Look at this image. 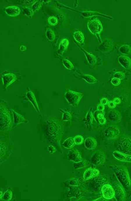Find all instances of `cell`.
Instances as JSON below:
<instances>
[{
  "label": "cell",
  "instance_id": "obj_1",
  "mask_svg": "<svg viewBox=\"0 0 131 201\" xmlns=\"http://www.w3.org/2000/svg\"><path fill=\"white\" fill-rule=\"evenodd\" d=\"M109 168L114 172L119 183L123 188L126 189L131 187V181L128 169L124 166L110 165Z\"/></svg>",
  "mask_w": 131,
  "mask_h": 201
},
{
  "label": "cell",
  "instance_id": "obj_2",
  "mask_svg": "<svg viewBox=\"0 0 131 201\" xmlns=\"http://www.w3.org/2000/svg\"><path fill=\"white\" fill-rule=\"evenodd\" d=\"M84 96V95L68 89L66 92L64 97L69 104L73 107L78 106L80 100Z\"/></svg>",
  "mask_w": 131,
  "mask_h": 201
},
{
  "label": "cell",
  "instance_id": "obj_3",
  "mask_svg": "<svg viewBox=\"0 0 131 201\" xmlns=\"http://www.w3.org/2000/svg\"><path fill=\"white\" fill-rule=\"evenodd\" d=\"M117 147L121 152L126 154H131V139L127 136H122L118 142Z\"/></svg>",
  "mask_w": 131,
  "mask_h": 201
},
{
  "label": "cell",
  "instance_id": "obj_4",
  "mask_svg": "<svg viewBox=\"0 0 131 201\" xmlns=\"http://www.w3.org/2000/svg\"><path fill=\"white\" fill-rule=\"evenodd\" d=\"M106 157L103 151L98 150L94 152L92 155L91 162L94 165L101 166L105 162Z\"/></svg>",
  "mask_w": 131,
  "mask_h": 201
},
{
  "label": "cell",
  "instance_id": "obj_5",
  "mask_svg": "<svg viewBox=\"0 0 131 201\" xmlns=\"http://www.w3.org/2000/svg\"><path fill=\"white\" fill-rule=\"evenodd\" d=\"M87 27L91 32L95 35H98L103 30V26L100 21L94 19L88 21Z\"/></svg>",
  "mask_w": 131,
  "mask_h": 201
},
{
  "label": "cell",
  "instance_id": "obj_6",
  "mask_svg": "<svg viewBox=\"0 0 131 201\" xmlns=\"http://www.w3.org/2000/svg\"><path fill=\"white\" fill-rule=\"evenodd\" d=\"M102 197L105 200H111L115 197V191L113 187L109 184H105L101 189Z\"/></svg>",
  "mask_w": 131,
  "mask_h": 201
},
{
  "label": "cell",
  "instance_id": "obj_7",
  "mask_svg": "<svg viewBox=\"0 0 131 201\" xmlns=\"http://www.w3.org/2000/svg\"><path fill=\"white\" fill-rule=\"evenodd\" d=\"M120 133L119 129L115 126H109L103 131L104 136L108 140L116 139L119 136Z\"/></svg>",
  "mask_w": 131,
  "mask_h": 201
},
{
  "label": "cell",
  "instance_id": "obj_8",
  "mask_svg": "<svg viewBox=\"0 0 131 201\" xmlns=\"http://www.w3.org/2000/svg\"><path fill=\"white\" fill-rule=\"evenodd\" d=\"M11 119L10 114L5 108H1V126L2 127L9 128L11 125ZM1 127V128H2Z\"/></svg>",
  "mask_w": 131,
  "mask_h": 201
},
{
  "label": "cell",
  "instance_id": "obj_9",
  "mask_svg": "<svg viewBox=\"0 0 131 201\" xmlns=\"http://www.w3.org/2000/svg\"><path fill=\"white\" fill-rule=\"evenodd\" d=\"M121 184L115 182L113 184L115 191V197L117 201H123L125 199V193Z\"/></svg>",
  "mask_w": 131,
  "mask_h": 201
},
{
  "label": "cell",
  "instance_id": "obj_10",
  "mask_svg": "<svg viewBox=\"0 0 131 201\" xmlns=\"http://www.w3.org/2000/svg\"><path fill=\"white\" fill-rule=\"evenodd\" d=\"M67 156L68 160L75 163L79 162L83 159L81 153L75 148L70 150Z\"/></svg>",
  "mask_w": 131,
  "mask_h": 201
},
{
  "label": "cell",
  "instance_id": "obj_11",
  "mask_svg": "<svg viewBox=\"0 0 131 201\" xmlns=\"http://www.w3.org/2000/svg\"><path fill=\"white\" fill-rule=\"evenodd\" d=\"M2 81L5 88H6L16 80L17 77L13 73L5 74L2 76Z\"/></svg>",
  "mask_w": 131,
  "mask_h": 201
},
{
  "label": "cell",
  "instance_id": "obj_12",
  "mask_svg": "<svg viewBox=\"0 0 131 201\" xmlns=\"http://www.w3.org/2000/svg\"><path fill=\"white\" fill-rule=\"evenodd\" d=\"M81 14L84 17L88 18L94 16H100L103 17L105 18H107L110 20H113L114 18L111 16L107 15L96 11H85L81 12H80Z\"/></svg>",
  "mask_w": 131,
  "mask_h": 201
},
{
  "label": "cell",
  "instance_id": "obj_13",
  "mask_svg": "<svg viewBox=\"0 0 131 201\" xmlns=\"http://www.w3.org/2000/svg\"><path fill=\"white\" fill-rule=\"evenodd\" d=\"M113 47L112 41L109 39H106L101 43L99 49L103 52H107L111 51Z\"/></svg>",
  "mask_w": 131,
  "mask_h": 201
},
{
  "label": "cell",
  "instance_id": "obj_14",
  "mask_svg": "<svg viewBox=\"0 0 131 201\" xmlns=\"http://www.w3.org/2000/svg\"><path fill=\"white\" fill-rule=\"evenodd\" d=\"M85 146L88 150H94L98 145L96 140L93 137H88L86 138L84 142Z\"/></svg>",
  "mask_w": 131,
  "mask_h": 201
},
{
  "label": "cell",
  "instance_id": "obj_15",
  "mask_svg": "<svg viewBox=\"0 0 131 201\" xmlns=\"http://www.w3.org/2000/svg\"><path fill=\"white\" fill-rule=\"evenodd\" d=\"M107 117L110 121L115 122H119L121 120V116L120 113L115 110L109 111L107 114Z\"/></svg>",
  "mask_w": 131,
  "mask_h": 201
},
{
  "label": "cell",
  "instance_id": "obj_16",
  "mask_svg": "<svg viewBox=\"0 0 131 201\" xmlns=\"http://www.w3.org/2000/svg\"><path fill=\"white\" fill-rule=\"evenodd\" d=\"M5 12L10 16L15 17L19 15L20 12V8L15 6H10L6 8Z\"/></svg>",
  "mask_w": 131,
  "mask_h": 201
},
{
  "label": "cell",
  "instance_id": "obj_17",
  "mask_svg": "<svg viewBox=\"0 0 131 201\" xmlns=\"http://www.w3.org/2000/svg\"><path fill=\"white\" fill-rule=\"evenodd\" d=\"M118 61L122 67L126 69L131 68V60L128 57L120 56L118 58Z\"/></svg>",
  "mask_w": 131,
  "mask_h": 201
},
{
  "label": "cell",
  "instance_id": "obj_18",
  "mask_svg": "<svg viewBox=\"0 0 131 201\" xmlns=\"http://www.w3.org/2000/svg\"><path fill=\"white\" fill-rule=\"evenodd\" d=\"M81 50L84 54L86 60L89 64L94 65L96 64L97 60L96 57L93 54H91L85 51L82 48H81Z\"/></svg>",
  "mask_w": 131,
  "mask_h": 201
},
{
  "label": "cell",
  "instance_id": "obj_19",
  "mask_svg": "<svg viewBox=\"0 0 131 201\" xmlns=\"http://www.w3.org/2000/svg\"><path fill=\"white\" fill-rule=\"evenodd\" d=\"M69 44V41L67 39H62L59 44V53L62 54L68 48Z\"/></svg>",
  "mask_w": 131,
  "mask_h": 201
},
{
  "label": "cell",
  "instance_id": "obj_20",
  "mask_svg": "<svg viewBox=\"0 0 131 201\" xmlns=\"http://www.w3.org/2000/svg\"><path fill=\"white\" fill-rule=\"evenodd\" d=\"M27 96L31 103H32L34 107H35L36 111L39 112V108L38 103L36 102L35 96L33 92L31 91L29 92L27 94Z\"/></svg>",
  "mask_w": 131,
  "mask_h": 201
},
{
  "label": "cell",
  "instance_id": "obj_21",
  "mask_svg": "<svg viewBox=\"0 0 131 201\" xmlns=\"http://www.w3.org/2000/svg\"><path fill=\"white\" fill-rule=\"evenodd\" d=\"M75 145L74 138L70 137L66 140L62 144L63 146L67 149H70L75 146Z\"/></svg>",
  "mask_w": 131,
  "mask_h": 201
},
{
  "label": "cell",
  "instance_id": "obj_22",
  "mask_svg": "<svg viewBox=\"0 0 131 201\" xmlns=\"http://www.w3.org/2000/svg\"><path fill=\"white\" fill-rule=\"evenodd\" d=\"M73 37L76 41L80 44L84 43L85 40V37L82 32L80 31L75 32L73 34Z\"/></svg>",
  "mask_w": 131,
  "mask_h": 201
},
{
  "label": "cell",
  "instance_id": "obj_23",
  "mask_svg": "<svg viewBox=\"0 0 131 201\" xmlns=\"http://www.w3.org/2000/svg\"><path fill=\"white\" fill-rule=\"evenodd\" d=\"M11 112L14 114L15 123V124H18L20 123H26L27 121L22 116L18 114L14 110H11Z\"/></svg>",
  "mask_w": 131,
  "mask_h": 201
},
{
  "label": "cell",
  "instance_id": "obj_24",
  "mask_svg": "<svg viewBox=\"0 0 131 201\" xmlns=\"http://www.w3.org/2000/svg\"><path fill=\"white\" fill-rule=\"evenodd\" d=\"M93 169L88 168L85 170L83 174V178L85 181L88 180L93 176Z\"/></svg>",
  "mask_w": 131,
  "mask_h": 201
},
{
  "label": "cell",
  "instance_id": "obj_25",
  "mask_svg": "<svg viewBox=\"0 0 131 201\" xmlns=\"http://www.w3.org/2000/svg\"><path fill=\"white\" fill-rule=\"evenodd\" d=\"M82 78L88 83H95L98 82L94 76L90 75H84L82 76Z\"/></svg>",
  "mask_w": 131,
  "mask_h": 201
},
{
  "label": "cell",
  "instance_id": "obj_26",
  "mask_svg": "<svg viewBox=\"0 0 131 201\" xmlns=\"http://www.w3.org/2000/svg\"><path fill=\"white\" fill-rule=\"evenodd\" d=\"M88 161L82 159L79 162L75 163L73 164V167L75 170H78V169L86 167L88 165Z\"/></svg>",
  "mask_w": 131,
  "mask_h": 201
},
{
  "label": "cell",
  "instance_id": "obj_27",
  "mask_svg": "<svg viewBox=\"0 0 131 201\" xmlns=\"http://www.w3.org/2000/svg\"><path fill=\"white\" fill-rule=\"evenodd\" d=\"M119 51L123 54L128 55L131 51V48L129 46L124 45L120 47Z\"/></svg>",
  "mask_w": 131,
  "mask_h": 201
},
{
  "label": "cell",
  "instance_id": "obj_28",
  "mask_svg": "<svg viewBox=\"0 0 131 201\" xmlns=\"http://www.w3.org/2000/svg\"><path fill=\"white\" fill-rule=\"evenodd\" d=\"M63 63L65 67L68 70H73L75 68L74 66H73L72 62L67 59H64L63 60Z\"/></svg>",
  "mask_w": 131,
  "mask_h": 201
},
{
  "label": "cell",
  "instance_id": "obj_29",
  "mask_svg": "<svg viewBox=\"0 0 131 201\" xmlns=\"http://www.w3.org/2000/svg\"><path fill=\"white\" fill-rule=\"evenodd\" d=\"M46 36L49 41H52L54 40L55 35L54 31L51 29H49L46 31Z\"/></svg>",
  "mask_w": 131,
  "mask_h": 201
},
{
  "label": "cell",
  "instance_id": "obj_30",
  "mask_svg": "<svg viewBox=\"0 0 131 201\" xmlns=\"http://www.w3.org/2000/svg\"><path fill=\"white\" fill-rule=\"evenodd\" d=\"M74 139L75 144L77 145L82 144L84 141V137L81 135H77L75 137Z\"/></svg>",
  "mask_w": 131,
  "mask_h": 201
},
{
  "label": "cell",
  "instance_id": "obj_31",
  "mask_svg": "<svg viewBox=\"0 0 131 201\" xmlns=\"http://www.w3.org/2000/svg\"><path fill=\"white\" fill-rule=\"evenodd\" d=\"M49 23L52 26H55L56 25L58 20L57 18L54 16H51L49 18L48 20Z\"/></svg>",
  "mask_w": 131,
  "mask_h": 201
},
{
  "label": "cell",
  "instance_id": "obj_32",
  "mask_svg": "<svg viewBox=\"0 0 131 201\" xmlns=\"http://www.w3.org/2000/svg\"><path fill=\"white\" fill-rule=\"evenodd\" d=\"M86 119L87 122L90 124L93 123V115L91 111H88L86 114Z\"/></svg>",
  "mask_w": 131,
  "mask_h": 201
},
{
  "label": "cell",
  "instance_id": "obj_33",
  "mask_svg": "<svg viewBox=\"0 0 131 201\" xmlns=\"http://www.w3.org/2000/svg\"><path fill=\"white\" fill-rule=\"evenodd\" d=\"M114 77L121 80L125 78V74L122 72H117L114 74Z\"/></svg>",
  "mask_w": 131,
  "mask_h": 201
},
{
  "label": "cell",
  "instance_id": "obj_34",
  "mask_svg": "<svg viewBox=\"0 0 131 201\" xmlns=\"http://www.w3.org/2000/svg\"><path fill=\"white\" fill-rule=\"evenodd\" d=\"M72 119V116L69 112H64L63 115L62 120L65 121H70Z\"/></svg>",
  "mask_w": 131,
  "mask_h": 201
},
{
  "label": "cell",
  "instance_id": "obj_35",
  "mask_svg": "<svg viewBox=\"0 0 131 201\" xmlns=\"http://www.w3.org/2000/svg\"><path fill=\"white\" fill-rule=\"evenodd\" d=\"M12 197V193L10 191H7L4 195V199L5 200H9L11 199Z\"/></svg>",
  "mask_w": 131,
  "mask_h": 201
},
{
  "label": "cell",
  "instance_id": "obj_36",
  "mask_svg": "<svg viewBox=\"0 0 131 201\" xmlns=\"http://www.w3.org/2000/svg\"><path fill=\"white\" fill-rule=\"evenodd\" d=\"M121 80L119 79L114 78H113L111 80V83L114 86H118L121 83Z\"/></svg>",
  "mask_w": 131,
  "mask_h": 201
},
{
  "label": "cell",
  "instance_id": "obj_37",
  "mask_svg": "<svg viewBox=\"0 0 131 201\" xmlns=\"http://www.w3.org/2000/svg\"><path fill=\"white\" fill-rule=\"evenodd\" d=\"M108 105L110 108L113 109H114L116 107V104L113 101H110L108 103Z\"/></svg>",
  "mask_w": 131,
  "mask_h": 201
},
{
  "label": "cell",
  "instance_id": "obj_38",
  "mask_svg": "<svg viewBox=\"0 0 131 201\" xmlns=\"http://www.w3.org/2000/svg\"><path fill=\"white\" fill-rule=\"evenodd\" d=\"M48 149L49 152L51 154L53 153L56 150V148L52 145H49L48 147Z\"/></svg>",
  "mask_w": 131,
  "mask_h": 201
},
{
  "label": "cell",
  "instance_id": "obj_39",
  "mask_svg": "<svg viewBox=\"0 0 131 201\" xmlns=\"http://www.w3.org/2000/svg\"><path fill=\"white\" fill-rule=\"evenodd\" d=\"M93 176L94 178L98 177L99 176L100 173V171L98 169L96 168L93 169Z\"/></svg>",
  "mask_w": 131,
  "mask_h": 201
},
{
  "label": "cell",
  "instance_id": "obj_40",
  "mask_svg": "<svg viewBox=\"0 0 131 201\" xmlns=\"http://www.w3.org/2000/svg\"><path fill=\"white\" fill-rule=\"evenodd\" d=\"M109 102V99L106 97L103 98L102 99L100 100L101 104L104 105L108 104Z\"/></svg>",
  "mask_w": 131,
  "mask_h": 201
},
{
  "label": "cell",
  "instance_id": "obj_41",
  "mask_svg": "<svg viewBox=\"0 0 131 201\" xmlns=\"http://www.w3.org/2000/svg\"><path fill=\"white\" fill-rule=\"evenodd\" d=\"M70 185H71L74 186H78L79 185V182L77 180H76L75 179L72 180L70 182Z\"/></svg>",
  "mask_w": 131,
  "mask_h": 201
},
{
  "label": "cell",
  "instance_id": "obj_42",
  "mask_svg": "<svg viewBox=\"0 0 131 201\" xmlns=\"http://www.w3.org/2000/svg\"><path fill=\"white\" fill-rule=\"evenodd\" d=\"M98 111L99 112L97 114V115H96V117L98 118V120L99 119L101 118L104 117V114L102 112L103 111Z\"/></svg>",
  "mask_w": 131,
  "mask_h": 201
},
{
  "label": "cell",
  "instance_id": "obj_43",
  "mask_svg": "<svg viewBox=\"0 0 131 201\" xmlns=\"http://www.w3.org/2000/svg\"><path fill=\"white\" fill-rule=\"evenodd\" d=\"M99 122L101 125H105V124L107 123V120L104 117L103 118L99 119L98 120Z\"/></svg>",
  "mask_w": 131,
  "mask_h": 201
},
{
  "label": "cell",
  "instance_id": "obj_44",
  "mask_svg": "<svg viewBox=\"0 0 131 201\" xmlns=\"http://www.w3.org/2000/svg\"><path fill=\"white\" fill-rule=\"evenodd\" d=\"M105 108V105L101 104H100L98 105V109L99 111H103Z\"/></svg>",
  "mask_w": 131,
  "mask_h": 201
},
{
  "label": "cell",
  "instance_id": "obj_45",
  "mask_svg": "<svg viewBox=\"0 0 131 201\" xmlns=\"http://www.w3.org/2000/svg\"><path fill=\"white\" fill-rule=\"evenodd\" d=\"M116 104H120L121 102V100L119 97H115L113 101Z\"/></svg>",
  "mask_w": 131,
  "mask_h": 201
},
{
  "label": "cell",
  "instance_id": "obj_46",
  "mask_svg": "<svg viewBox=\"0 0 131 201\" xmlns=\"http://www.w3.org/2000/svg\"><path fill=\"white\" fill-rule=\"evenodd\" d=\"M20 49L21 51H25L26 49V47L25 46H20Z\"/></svg>",
  "mask_w": 131,
  "mask_h": 201
}]
</instances>
